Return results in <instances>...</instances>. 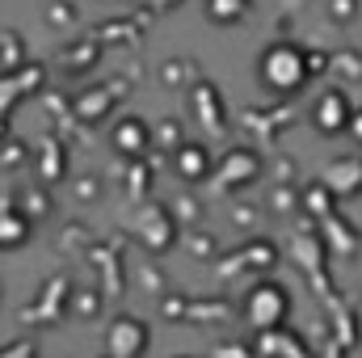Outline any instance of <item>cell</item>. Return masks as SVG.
Wrapping results in <instances>:
<instances>
[{
  "label": "cell",
  "mask_w": 362,
  "mask_h": 358,
  "mask_svg": "<svg viewBox=\"0 0 362 358\" xmlns=\"http://www.w3.org/2000/svg\"><path fill=\"white\" fill-rule=\"evenodd\" d=\"M177 178H185V181L211 178V152H206V144H177Z\"/></svg>",
  "instance_id": "8992f818"
},
{
  "label": "cell",
  "mask_w": 362,
  "mask_h": 358,
  "mask_svg": "<svg viewBox=\"0 0 362 358\" xmlns=\"http://www.w3.org/2000/svg\"><path fill=\"white\" fill-rule=\"evenodd\" d=\"M286 312H291V295H286V287L282 282H257L253 291H249V299H245V316L262 329V333H274L282 321H286Z\"/></svg>",
  "instance_id": "7a4b0ae2"
},
{
  "label": "cell",
  "mask_w": 362,
  "mask_h": 358,
  "mask_svg": "<svg viewBox=\"0 0 362 358\" xmlns=\"http://www.w3.org/2000/svg\"><path fill=\"white\" fill-rule=\"evenodd\" d=\"M249 8H253V0H206V17H211L215 25H232V21H240Z\"/></svg>",
  "instance_id": "ba28073f"
},
{
  "label": "cell",
  "mask_w": 362,
  "mask_h": 358,
  "mask_svg": "<svg viewBox=\"0 0 362 358\" xmlns=\"http://www.w3.org/2000/svg\"><path fill=\"white\" fill-rule=\"evenodd\" d=\"M350 135H354V144H362V110H354V118H350Z\"/></svg>",
  "instance_id": "30bf717a"
},
{
  "label": "cell",
  "mask_w": 362,
  "mask_h": 358,
  "mask_svg": "<svg viewBox=\"0 0 362 358\" xmlns=\"http://www.w3.org/2000/svg\"><path fill=\"white\" fill-rule=\"evenodd\" d=\"M105 346H110V358H139L148 350V325L135 321V316H118L110 325Z\"/></svg>",
  "instance_id": "3957f363"
},
{
  "label": "cell",
  "mask_w": 362,
  "mask_h": 358,
  "mask_svg": "<svg viewBox=\"0 0 362 358\" xmlns=\"http://www.w3.org/2000/svg\"><path fill=\"white\" fill-rule=\"evenodd\" d=\"M350 118H354V110H350V97H346V93L341 89L320 93V101H316V110H312V122H316L325 135L350 131Z\"/></svg>",
  "instance_id": "277c9868"
},
{
  "label": "cell",
  "mask_w": 362,
  "mask_h": 358,
  "mask_svg": "<svg viewBox=\"0 0 362 358\" xmlns=\"http://www.w3.org/2000/svg\"><path fill=\"white\" fill-rule=\"evenodd\" d=\"M114 148L127 152V156H139V152L148 148V122H144V118H122V122L114 127Z\"/></svg>",
  "instance_id": "52a82bcc"
},
{
  "label": "cell",
  "mask_w": 362,
  "mask_h": 358,
  "mask_svg": "<svg viewBox=\"0 0 362 358\" xmlns=\"http://www.w3.org/2000/svg\"><path fill=\"white\" fill-rule=\"evenodd\" d=\"M257 72H262V85L274 93L303 89V81H308V51L295 47V42H274V47L262 51Z\"/></svg>",
  "instance_id": "6da1fadb"
},
{
  "label": "cell",
  "mask_w": 362,
  "mask_h": 358,
  "mask_svg": "<svg viewBox=\"0 0 362 358\" xmlns=\"http://www.w3.org/2000/svg\"><path fill=\"white\" fill-rule=\"evenodd\" d=\"M354 13H358V0H333V17L337 21H350Z\"/></svg>",
  "instance_id": "9c48e42d"
},
{
  "label": "cell",
  "mask_w": 362,
  "mask_h": 358,
  "mask_svg": "<svg viewBox=\"0 0 362 358\" xmlns=\"http://www.w3.org/2000/svg\"><path fill=\"white\" fill-rule=\"evenodd\" d=\"M325 185L333 194H358L362 190V156H350V161H333L329 173H325Z\"/></svg>",
  "instance_id": "5b68a950"
}]
</instances>
